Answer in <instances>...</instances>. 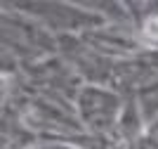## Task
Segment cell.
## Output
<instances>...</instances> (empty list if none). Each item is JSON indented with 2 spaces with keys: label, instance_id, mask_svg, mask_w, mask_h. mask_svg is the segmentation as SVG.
I'll list each match as a JSON object with an SVG mask.
<instances>
[{
  "label": "cell",
  "instance_id": "6da1fadb",
  "mask_svg": "<svg viewBox=\"0 0 158 149\" xmlns=\"http://www.w3.org/2000/svg\"><path fill=\"white\" fill-rule=\"evenodd\" d=\"M144 33H146V38L158 40V17H153V19H149V21H146Z\"/></svg>",
  "mask_w": 158,
  "mask_h": 149
}]
</instances>
